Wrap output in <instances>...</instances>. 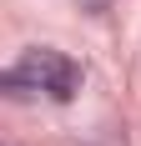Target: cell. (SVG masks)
<instances>
[{"mask_svg":"<svg viewBox=\"0 0 141 146\" xmlns=\"http://www.w3.org/2000/svg\"><path fill=\"white\" fill-rule=\"evenodd\" d=\"M0 86L10 91V96H35V91H45V96H56V101H70V96L81 91V66L70 56H61V50L35 45V50H25L10 71L0 76Z\"/></svg>","mask_w":141,"mask_h":146,"instance_id":"cell-1","label":"cell"}]
</instances>
